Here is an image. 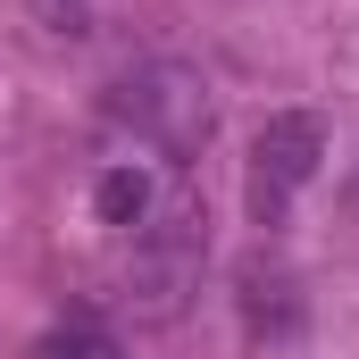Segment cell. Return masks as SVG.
Segmentation results:
<instances>
[{"label":"cell","mask_w":359,"mask_h":359,"mask_svg":"<svg viewBox=\"0 0 359 359\" xmlns=\"http://www.w3.org/2000/svg\"><path fill=\"white\" fill-rule=\"evenodd\" d=\"M109 117H117L142 151H159V159H192V151L209 142V126H217V100H209V76H201V67L159 59V67H134V76L117 84Z\"/></svg>","instance_id":"6da1fadb"},{"label":"cell","mask_w":359,"mask_h":359,"mask_svg":"<svg viewBox=\"0 0 359 359\" xmlns=\"http://www.w3.org/2000/svg\"><path fill=\"white\" fill-rule=\"evenodd\" d=\"M318 159H326V126H318L309 109L268 117L259 142H251V217H259V226H284L292 192L318 176Z\"/></svg>","instance_id":"7a4b0ae2"},{"label":"cell","mask_w":359,"mask_h":359,"mask_svg":"<svg viewBox=\"0 0 359 359\" xmlns=\"http://www.w3.org/2000/svg\"><path fill=\"white\" fill-rule=\"evenodd\" d=\"M92 209H100V226L134 234V226L159 217V176L142 159H117V168H100V184H92Z\"/></svg>","instance_id":"3957f363"},{"label":"cell","mask_w":359,"mask_h":359,"mask_svg":"<svg viewBox=\"0 0 359 359\" xmlns=\"http://www.w3.org/2000/svg\"><path fill=\"white\" fill-rule=\"evenodd\" d=\"M243 318L284 334V326L301 318V309H292V276H284V268H259V259H251V268H243Z\"/></svg>","instance_id":"277c9868"},{"label":"cell","mask_w":359,"mask_h":359,"mask_svg":"<svg viewBox=\"0 0 359 359\" xmlns=\"http://www.w3.org/2000/svg\"><path fill=\"white\" fill-rule=\"evenodd\" d=\"M42 359H117V334L92 326V318H76V326H59V334L42 343Z\"/></svg>","instance_id":"5b68a950"},{"label":"cell","mask_w":359,"mask_h":359,"mask_svg":"<svg viewBox=\"0 0 359 359\" xmlns=\"http://www.w3.org/2000/svg\"><path fill=\"white\" fill-rule=\"evenodd\" d=\"M351 209H359V192H351Z\"/></svg>","instance_id":"8992f818"}]
</instances>
